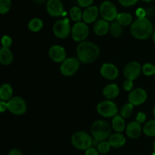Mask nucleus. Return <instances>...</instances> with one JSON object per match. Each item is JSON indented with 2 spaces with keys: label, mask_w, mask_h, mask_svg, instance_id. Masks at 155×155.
<instances>
[{
  "label": "nucleus",
  "mask_w": 155,
  "mask_h": 155,
  "mask_svg": "<svg viewBox=\"0 0 155 155\" xmlns=\"http://www.w3.org/2000/svg\"><path fill=\"white\" fill-rule=\"evenodd\" d=\"M77 54L78 59L84 64H90L97 60L100 50L97 45L92 42H82L77 45Z\"/></svg>",
  "instance_id": "nucleus-1"
},
{
  "label": "nucleus",
  "mask_w": 155,
  "mask_h": 155,
  "mask_svg": "<svg viewBox=\"0 0 155 155\" xmlns=\"http://www.w3.org/2000/svg\"><path fill=\"white\" fill-rule=\"evenodd\" d=\"M130 32L133 37L138 39H147L153 35V25L148 18L137 19L132 24Z\"/></svg>",
  "instance_id": "nucleus-2"
},
{
  "label": "nucleus",
  "mask_w": 155,
  "mask_h": 155,
  "mask_svg": "<svg viewBox=\"0 0 155 155\" xmlns=\"http://www.w3.org/2000/svg\"><path fill=\"white\" fill-rule=\"evenodd\" d=\"M110 125L104 120H96L93 123L91 127L92 136L97 142H103L110 136Z\"/></svg>",
  "instance_id": "nucleus-3"
},
{
  "label": "nucleus",
  "mask_w": 155,
  "mask_h": 155,
  "mask_svg": "<svg viewBox=\"0 0 155 155\" xmlns=\"http://www.w3.org/2000/svg\"><path fill=\"white\" fill-rule=\"evenodd\" d=\"M71 142L77 149L86 151L92 146V139L91 138L90 135L88 134L86 132L80 131L73 135L71 138Z\"/></svg>",
  "instance_id": "nucleus-4"
},
{
  "label": "nucleus",
  "mask_w": 155,
  "mask_h": 155,
  "mask_svg": "<svg viewBox=\"0 0 155 155\" xmlns=\"http://www.w3.org/2000/svg\"><path fill=\"white\" fill-rule=\"evenodd\" d=\"M99 12L103 20L106 21H114L118 15L116 6L110 1H104L99 8Z\"/></svg>",
  "instance_id": "nucleus-5"
},
{
  "label": "nucleus",
  "mask_w": 155,
  "mask_h": 155,
  "mask_svg": "<svg viewBox=\"0 0 155 155\" xmlns=\"http://www.w3.org/2000/svg\"><path fill=\"white\" fill-rule=\"evenodd\" d=\"M97 111L104 117H112L117 114V106L110 100L101 101L97 106Z\"/></svg>",
  "instance_id": "nucleus-6"
},
{
  "label": "nucleus",
  "mask_w": 155,
  "mask_h": 155,
  "mask_svg": "<svg viewBox=\"0 0 155 155\" xmlns=\"http://www.w3.org/2000/svg\"><path fill=\"white\" fill-rule=\"evenodd\" d=\"M8 110L15 115L24 114L27 110L26 101L20 96L13 97L8 102Z\"/></svg>",
  "instance_id": "nucleus-7"
},
{
  "label": "nucleus",
  "mask_w": 155,
  "mask_h": 155,
  "mask_svg": "<svg viewBox=\"0 0 155 155\" xmlns=\"http://www.w3.org/2000/svg\"><path fill=\"white\" fill-rule=\"evenodd\" d=\"M53 33L59 39H65L69 36L71 31L69 20L68 18L60 20L53 25Z\"/></svg>",
  "instance_id": "nucleus-8"
},
{
  "label": "nucleus",
  "mask_w": 155,
  "mask_h": 155,
  "mask_svg": "<svg viewBox=\"0 0 155 155\" xmlns=\"http://www.w3.org/2000/svg\"><path fill=\"white\" fill-rule=\"evenodd\" d=\"M89 27L86 23L77 22L73 26L71 35L76 42H83L89 36Z\"/></svg>",
  "instance_id": "nucleus-9"
},
{
  "label": "nucleus",
  "mask_w": 155,
  "mask_h": 155,
  "mask_svg": "<svg viewBox=\"0 0 155 155\" xmlns=\"http://www.w3.org/2000/svg\"><path fill=\"white\" fill-rule=\"evenodd\" d=\"M80 68V62L75 58H69L61 65V73L65 77H70L75 74Z\"/></svg>",
  "instance_id": "nucleus-10"
},
{
  "label": "nucleus",
  "mask_w": 155,
  "mask_h": 155,
  "mask_svg": "<svg viewBox=\"0 0 155 155\" xmlns=\"http://www.w3.org/2000/svg\"><path fill=\"white\" fill-rule=\"evenodd\" d=\"M142 68L139 62L131 61L127 64L124 70V75L127 80H134L139 77Z\"/></svg>",
  "instance_id": "nucleus-11"
},
{
  "label": "nucleus",
  "mask_w": 155,
  "mask_h": 155,
  "mask_svg": "<svg viewBox=\"0 0 155 155\" xmlns=\"http://www.w3.org/2000/svg\"><path fill=\"white\" fill-rule=\"evenodd\" d=\"M147 92L142 88H138L131 91L129 95V103L133 106H138L143 104L147 99Z\"/></svg>",
  "instance_id": "nucleus-12"
},
{
  "label": "nucleus",
  "mask_w": 155,
  "mask_h": 155,
  "mask_svg": "<svg viewBox=\"0 0 155 155\" xmlns=\"http://www.w3.org/2000/svg\"><path fill=\"white\" fill-rule=\"evenodd\" d=\"M46 10L51 17L63 16L65 15L63 5L60 0H48L46 5Z\"/></svg>",
  "instance_id": "nucleus-13"
},
{
  "label": "nucleus",
  "mask_w": 155,
  "mask_h": 155,
  "mask_svg": "<svg viewBox=\"0 0 155 155\" xmlns=\"http://www.w3.org/2000/svg\"><path fill=\"white\" fill-rule=\"evenodd\" d=\"M100 74L104 78L109 80H114L117 78L119 71L114 64L110 63H105L102 64L100 69Z\"/></svg>",
  "instance_id": "nucleus-14"
},
{
  "label": "nucleus",
  "mask_w": 155,
  "mask_h": 155,
  "mask_svg": "<svg viewBox=\"0 0 155 155\" xmlns=\"http://www.w3.org/2000/svg\"><path fill=\"white\" fill-rule=\"evenodd\" d=\"M49 57L52 61L57 63H61L66 60V51L64 48L61 45H54L49 48L48 51Z\"/></svg>",
  "instance_id": "nucleus-15"
},
{
  "label": "nucleus",
  "mask_w": 155,
  "mask_h": 155,
  "mask_svg": "<svg viewBox=\"0 0 155 155\" xmlns=\"http://www.w3.org/2000/svg\"><path fill=\"white\" fill-rule=\"evenodd\" d=\"M99 10L96 6H90L87 8L83 13V20L86 24H91L97 19Z\"/></svg>",
  "instance_id": "nucleus-16"
},
{
  "label": "nucleus",
  "mask_w": 155,
  "mask_h": 155,
  "mask_svg": "<svg viewBox=\"0 0 155 155\" xmlns=\"http://www.w3.org/2000/svg\"><path fill=\"white\" fill-rule=\"evenodd\" d=\"M126 133L128 137L130 139H137L140 136L142 133V128H141L140 124H139L136 121L131 122L127 125L126 129Z\"/></svg>",
  "instance_id": "nucleus-17"
},
{
  "label": "nucleus",
  "mask_w": 155,
  "mask_h": 155,
  "mask_svg": "<svg viewBox=\"0 0 155 155\" xmlns=\"http://www.w3.org/2000/svg\"><path fill=\"white\" fill-rule=\"evenodd\" d=\"M94 32L98 36H104L110 30V26L107 21L104 20H98L94 24Z\"/></svg>",
  "instance_id": "nucleus-18"
},
{
  "label": "nucleus",
  "mask_w": 155,
  "mask_h": 155,
  "mask_svg": "<svg viewBox=\"0 0 155 155\" xmlns=\"http://www.w3.org/2000/svg\"><path fill=\"white\" fill-rule=\"evenodd\" d=\"M120 93L119 87L117 84L112 83V84H109L106 86L103 89V95L104 98H106L108 100L114 99V98H117Z\"/></svg>",
  "instance_id": "nucleus-19"
},
{
  "label": "nucleus",
  "mask_w": 155,
  "mask_h": 155,
  "mask_svg": "<svg viewBox=\"0 0 155 155\" xmlns=\"http://www.w3.org/2000/svg\"><path fill=\"white\" fill-rule=\"evenodd\" d=\"M109 143L114 148H121L125 145L126 139L120 133H114L109 137Z\"/></svg>",
  "instance_id": "nucleus-20"
},
{
  "label": "nucleus",
  "mask_w": 155,
  "mask_h": 155,
  "mask_svg": "<svg viewBox=\"0 0 155 155\" xmlns=\"http://www.w3.org/2000/svg\"><path fill=\"white\" fill-rule=\"evenodd\" d=\"M13 61V54L8 48H2L0 49V62L2 65H9Z\"/></svg>",
  "instance_id": "nucleus-21"
},
{
  "label": "nucleus",
  "mask_w": 155,
  "mask_h": 155,
  "mask_svg": "<svg viewBox=\"0 0 155 155\" xmlns=\"http://www.w3.org/2000/svg\"><path fill=\"white\" fill-rule=\"evenodd\" d=\"M13 95V89L12 86L8 83H5L2 85L0 88V98L2 101H7L11 99Z\"/></svg>",
  "instance_id": "nucleus-22"
},
{
  "label": "nucleus",
  "mask_w": 155,
  "mask_h": 155,
  "mask_svg": "<svg viewBox=\"0 0 155 155\" xmlns=\"http://www.w3.org/2000/svg\"><path fill=\"white\" fill-rule=\"evenodd\" d=\"M112 127L117 133H120L124 131L126 127V124L124 118L120 115H116L115 117H114L113 120H112Z\"/></svg>",
  "instance_id": "nucleus-23"
},
{
  "label": "nucleus",
  "mask_w": 155,
  "mask_h": 155,
  "mask_svg": "<svg viewBox=\"0 0 155 155\" xmlns=\"http://www.w3.org/2000/svg\"><path fill=\"white\" fill-rule=\"evenodd\" d=\"M117 21L122 26H128L133 22V16L130 13L122 12L118 14Z\"/></svg>",
  "instance_id": "nucleus-24"
},
{
  "label": "nucleus",
  "mask_w": 155,
  "mask_h": 155,
  "mask_svg": "<svg viewBox=\"0 0 155 155\" xmlns=\"http://www.w3.org/2000/svg\"><path fill=\"white\" fill-rule=\"evenodd\" d=\"M43 27V22L39 18H33L28 23V28L32 32H39Z\"/></svg>",
  "instance_id": "nucleus-25"
},
{
  "label": "nucleus",
  "mask_w": 155,
  "mask_h": 155,
  "mask_svg": "<svg viewBox=\"0 0 155 155\" xmlns=\"http://www.w3.org/2000/svg\"><path fill=\"white\" fill-rule=\"evenodd\" d=\"M110 33L114 37H120L123 34V26L115 21L110 26Z\"/></svg>",
  "instance_id": "nucleus-26"
},
{
  "label": "nucleus",
  "mask_w": 155,
  "mask_h": 155,
  "mask_svg": "<svg viewBox=\"0 0 155 155\" xmlns=\"http://www.w3.org/2000/svg\"><path fill=\"white\" fill-rule=\"evenodd\" d=\"M143 132L148 136H155V120L148 121L143 127Z\"/></svg>",
  "instance_id": "nucleus-27"
},
{
  "label": "nucleus",
  "mask_w": 155,
  "mask_h": 155,
  "mask_svg": "<svg viewBox=\"0 0 155 155\" xmlns=\"http://www.w3.org/2000/svg\"><path fill=\"white\" fill-rule=\"evenodd\" d=\"M70 16L71 19L75 22H80L81 19L83 18V13L81 10L77 6H74L70 10Z\"/></svg>",
  "instance_id": "nucleus-28"
},
{
  "label": "nucleus",
  "mask_w": 155,
  "mask_h": 155,
  "mask_svg": "<svg viewBox=\"0 0 155 155\" xmlns=\"http://www.w3.org/2000/svg\"><path fill=\"white\" fill-rule=\"evenodd\" d=\"M133 105L130 103L124 104L120 110V116L123 118H128L133 114Z\"/></svg>",
  "instance_id": "nucleus-29"
},
{
  "label": "nucleus",
  "mask_w": 155,
  "mask_h": 155,
  "mask_svg": "<svg viewBox=\"0 0 155 155\" xmlns=\"http://www.w3.org/2000/svg\"><path fill=\"white\" fill-rule=\"evenodd\" d=\"M142 72L145 76H152L155 74V66L151 63H146L142 66Z\"/></svg>",
  "instance_id": "nucleus-30"
},
{
  "label": "nucleus",
  "mask_w": 155,
  "mask_h": 155,
  "mask_svg": "<svg viewBox=\"0 0 155 155\" xmlns=\"http://www.w3.org/2000/svg\"><path fill=\"white\" fill-rule=\"evenodd\" d=\"M12 7L11 0H0V13L2 15L6 14L9 12Z\"/></svg>",
  "instance_id": "nucleus-31"
},
{
  "label": "nucleus",
  "mask_w": 155,
  "mask_h": 155,
  "mask_svg": "<svg viewBox=\"0 0 155 155\" xmlns=\"http://www.w3.org/2000/svg\"><path fill=\"white\" fill-rule=\"evenodd\" d=\"M110 147L111 145L109 142H105V141L100 142L98 145V151L101 154H106L110 151Z\"/></svg>",
  "instance_id": "nucleus-32"
},
{
  "label": "nucleus",
  "mask_w": 155,
  "mask_h": 155,
  "mask_svg": "<svg viewBox=\"0 0 155 155\" xmlns=\"http://www.w3.org/2000/svg\"><path fill=\"white\" fill-rule=\"evenodd\" d=\"M2 45L4 48H10L12 45V39L9 36L5 35L2 38Z\"/></svg>",
  "instance_id": "nucleus-33"
},
{
  "label": "nucleus",
  "mask_w": 155,
  "mask_h": 155,
  "mask_svg": "<svg viewBox=\"0 0 155 155\" xmlns=\"http://www.w3.org/2000/svg\"><path fill=\"white\" fill-rule=\"evenodd\" d=\"M94 0H77L79 6L83 8H89L92 6L91 5L93 3Z\"/></svg>",
  "instance_id": "nucleus-34"
},
{
  "label": "nucleus",
  "mask_w": 155,
  "mask_h": 155,
  "mask_svg": "<svg viewBox=\"0 0 155 155\" xmlns=\"http://www.w3.org/2000/svg\"><path fill=\"white\" fill-rule=\"evenodd\" d=\"M118 1L124 7H130L136 4L138 0H118Z\"/></svg>",
  "instance_id": "nucleus-35"
},
{
  "label": "nucleus",
  "mask_w": 155,
  "mask_h": 155,
  "mask_svg": "<svg viewBox=\"0 0 155 155\" xmlns=\"http://www.w3.org/2000/svg\"><path fill=\"white\" fill-rule=\"evenodd\" d=\"M136 15L138 18V19H142V18H145L146 16V11L142 8H139L136 11Z\"/></svg>",
  "instance_id": "nucleus-36"
},
{
  "label": "nucleus",
  "mask_w": 155,
  "mask_h": 155,
  "mask_svg": "<svg viewBox=\"0 0 155 155\" xmlns=\"http://www.w3.org/2000/svg\"><path fill=\"white\" fill-rule=\"evenodd\" d=\"M136 122H138L139 124H143L145 120H146V115L143 112H139L136 116Z\"/></svg>",
  "instance_id": "nucleus-37"
},
{
  "label": "nucleus",
  "mask_w": 155,
  "mask_h": 155,
  "mask_svg": "<svg viewBox=\"0 0 155 155\" xmlns=\"http://www.w3.org/2000/svg\"><path fill=\"white\" fill-rule=\"evenodd\" d=\"M133 88V81L130 80H126L124 83V89L126 91H131Z\"/></svg>",
  "instance_id": "nucleus-38"
},
{
  "label": "nucleus",
  "mask_w": 155,
  "mask_h": 155,
  "mask_svg": "<svg viewBox=\"0 0 155 155\" xmlns=\"http://www.w3.org/2000/svg\"><path fill=\"white\" fill-rule=\"evenodd\" d=\"M85 155H98V151L94 148H90L87 149L85 153Z\"/></svg>",
  "instance_id": "nucleus-39"
},
{
  "label": "nucleus",
  "mask_w": 155,
  "mask_h": 155,
  "mask_svg": "<svg viewBox=\"0 0 155 155\" xmlns=\"http://www.w3.org/2000/svg\"><path fill=\"white\" fill-rule=\"evenodd\" d=\"M6 110H8V102H5V101H0V111L3 113Z\"/></svg>",
  "instance_id": "nucleus-40"
},
{
  "label": "nucleus",
  "mask_w": 155,
  "mask_h": 155,
  "mask_svg": "<svg viewBox=\"0 0 155 155\" xmlns=\"http://www.w3.org/2000/svg\"><path fill=\"white\" fill-rule=\"evenodd\" d=\"M8 155H22V154L18 149H12L9 151Z\"/></svg>",
  "instance_id": "nucleus-41"
},
{
  "label": "nucleus",
  "mask_w": 155,
  "mask_h": 155,
  "mask_svg": "<svg viewBox=\"0 0 155 155\" xmlns=\"http://www.w3.org/2000/svg\"><path fill=\"white\" fill-rule=\"evenodd\" d=\"M34 1L37 3H42L43 2H45V0H34Z\"/></svg>",
  "instance_id": "nucleus-42"
},
{
  "label": "nucleus",
  "mask_w": 155,
  "mask_h": 155,
  "mask_svg": "<svg viewBox=\"0 0 155 155\" xmlns=\"http://www.w3.org/2000/svg\"><path fill=\"white\" fill-rule=\"evenodd\" d=\"M153 149H154V152H153L152 155H155V141L154 142V144H153Z\"/></svg>",
  "instance_id": "nucleus-43"
},
{
  "label": "nucleus",
  "mask_w": 155,
  "mask_h": 155,
  "mask_svg": "<svg viewBox=\"0 0 155 155\" xmlns=\"http://www.w3.org/2000/svg\"><path fill=\"white\" fill-rule=\"evenodd\" d=\"M152 38H153V40H154V42L155 43V31L154 32V33H153Z\"/></svg>",
  "instance_id": "nucleus-44"
},
{
  "label": "nucleus",
  "mask_w": 155,
  "mask_h": 155,
  "mask_svg": "<svg viewBox=\"0 0 155 155\" xmlns=\"http://www.w3.org/2000/svg\"><path fill=\"white\" fill-rule=\"evenodd\" d=\"M143 2H153L154 0H142Z\"/></svg>",
  "instance_id": "nucleus-45"
},
{
  "label": "nucleus",
  "mask_w": 155,
  "mask_h": 155,
  "mask_svg": "<svg viewBox=\"0 0 155 155\" xmlns=\"http://www.w3.org/2000/svg\"><path fill=\"white\" fill-rule=\"evenodd\" d=\"M153 113H154V117H155V106H154V110H153Z\"/></svg>",
  "instance_id": "nucleus-46"
},
{
  "label": "nucleus",
  "mask_w": 155,
  "mask_h": 155,
  "mask_svg": "<svg viewBox=\"0 0 155 155\" xmlns=\"http://www.w3.org/2000/svg\"><path fill=\"white\" fill-rule=\"evenodd\" d=\"M154 77H155V74H154Z\"/></svg>",
  "instance_id": "nucleus-47"
}]
</instances>
